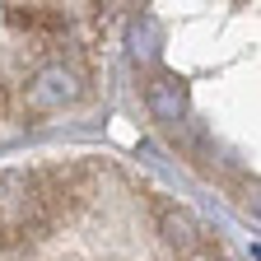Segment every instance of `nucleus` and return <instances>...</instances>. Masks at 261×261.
<instances>
[]
</instances>
